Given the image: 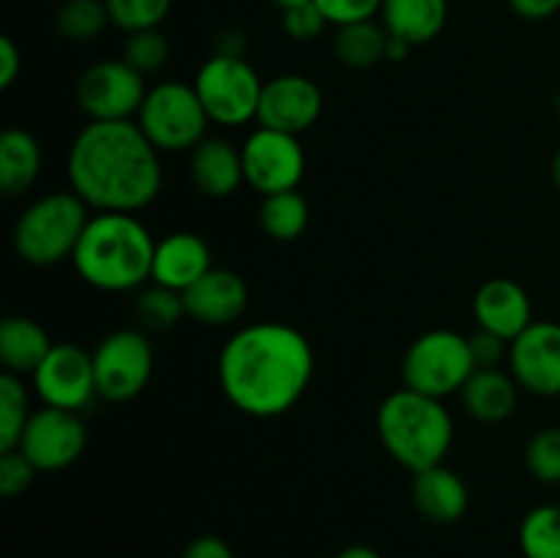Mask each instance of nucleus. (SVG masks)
<instances>
[{
  "mask_svg": "<svg viewBox=\"0 0 560 558\" xmlns=\"http://www.w3.org/2000/svg\"><path fill=\"white\" fill-rule=\"evenodd\" d=\"M468 342L476 361V370H498L501 361L509 359V348H512V342H506L498 334L485 332V328H479L474 337H468Z\"/></svg>",
  "mask_w": 560,
  "mask_h": 558,
  "instance_id": "37",
  "label": "nucleus"
},
{
  "mask_svg": "<svg viewBox=\"0 0 560 558\" xmlns=\"http://www.w3.org/2000/svg\"><path fill=\"white\" fill-rule=\"evenodd\" d=\"M315 5L326 14L328 25L345 27L381 14L383 0H315Z\"/></svg>",
  "mask_w": 560,
  "mask_h": 558,
  "instance_id": "35",
  "label": "nucleus"
},
{
  "mask_svg": "<svg viewBox=\"0 0 560 558\" xmlns=\"http://www.w3.org/2000/svg\"><path fill=\"white\" fill-rule=\"evenodd\" d=\"M377 432L392 460L410 474L443 465L454 443V419L443 399L397 388L377 408Z\"/></svg>",
  "mask_w": 560,
  "mask_h": 558,
  "instance_id": "4",
  "label": "nucleus"
},
{
  "mask_svg": "<svg viewBox=\"0 0 560 558\" xmlns=\"http://www.w3.org/2000/svg\"><path fill=\"white\" fill-rule=\"evenodd\" d=\"M36 476V465L14 449V452H0V496L16 498L33 485Z\"/></svg>",
  "mask_w": 560,
  "mask_h": 558,
  "instance_id": "34",
  "label": "nucleus"
},
{
  "mask_svg": "<svg viewBox=\"0 0 560 558\" xmlns=\"http://www.w3.org/2000/svg\"><path fill=\"white\" fill-rule=\"evenodd\" d=\"M22 71V53L14 38H0V88H11Z\"/></svg>",
  "mask_w": 560,
  "mask_h": 558,
  "instance_id": "38",
  "label": "nucleus"
},
{
  "mask_svg": "<svg viewBox=\"0 0 560 558\" xmlns=\"http://www.w3.org/2000/svg\"><path fill=\"white\" fill-rule=\"evenodd\" d=\"M509 367L520 388L536 397L560 394V323L534 321L509 348Z\"/></svg>",
  "mask_w": 560,
  "mask_h": 558,
  "instance_id": "14",
  "label": "nucleus"
},
{
  "mask_svg": "<svg viewBox=\"0 0 560 558\" xmlns=\"http://www.w3.org/2000/svg\"><path fill=\"white\" fill-rule=\"evenodd\" d=\"M208 124L211 118L189 82H159L148 88L137 113V126L159 153H191L206 140Z\"/></svg>",
  "mask_w": 560,
  "mask_h": 558,
  "instance_id": "6",
  "label": "nucleus"
},
{
  "mask_svg": "<svg viewBox=\"0 0 560 558\" xmlns=\"http://www.w3.org/2000/svg\"><path fill=\"white\" fill-rule=\"evenodd\" d=\"M323 113V93L304 74H279L262 85L257 124L284 135H304Z\"/></svg>",
  "mask_w": 560,
  "mask_h": 558,
  "instance_id": "15",
  "label": "nucleus"
},
{
  "mask_svg": "<svg viewBox=\"0 0 560 558\" xmlns=\"http://www.w3.org/2000/svg\"><path fill=\"white\" fill-rule=\"evenodd\" d=\"M91 208L74 191H49L22 211L14 224V252L38 268L71 260Z\"/></svg>",
  "mask_w": 560,
  "mask_h": 558,
  "instance_id": "5",
  "label": "nucleus"
},
{
  "mask_svg": "<svg viewBox=\"0 0 560 558\" xmlns=\"http://www.w3.org/2000/svg\"><path fill=\"white\" fill-rule=\"evenodd\" d=\"M520 550L525 558H560V507H536L520 523Z\"/></svg>",
  "mask_w": 560,
  "mask_h": 558,
  "instance_id": "29",
  "label": "nucleus"
},
{
  "mask_svg": "<svg viewBox=\"0 0 560 558\" xmlns=\"http://www.w3.org/2000/svg\"><path fill=\"white\" fill-rule=\"evenodd\" d=\"M213 55H224V58H246V36L233 27H224L213 36Z\"/></svg>",
  "mask_w": 560,
  "mask_h": 558,
  "instance_id": "41",
  "label": "nucleus"
},
{
  "mask_svg": "<svg viewBox=\"0 0 560 558\" xmlns=\"http://www.w3.org/2000/svg\"><path fill=\"white\" fill-rule=\"evenodd\" d=\"M315 375V353L299 328L266 321L238 328L219 353V386L233 408L255 419L293 410Z\"/></svg>",
  "mask_w": 560,
  "mask_h": 558,
  "instance_id": "1",
  "label": "nucleus"
},
{
  "mask_svg": "<svg viewBox=\"0 0 560 558\" xmlns=\"http://www.w3.org/2000/svg\"><path fill=\"white\" fill-rule=\"evenodd\" d=\"M282 25L284 33L295 42H315V38L323 36V31L328 27L326 14L317 9L315 3L299 5V9L282 11Z\"/></svg>",
  "mask_w": 560,
  "mask_h": 558,
  "instance_id": "36",
  "label": "nucleus"
},
{
  "mask_svg": "<svg viewBox=\"0 0 560 558\" xmlns=\"http://www.w3.org/2000/svg\"><path fill=\"white\" fill-rule=\"evenodd\" d=\"M279 11H290V9H299V5L306 3H315V0H271Z\"/></svg>",
  "mask_w": 560,
  "mask_h": 558,
  "instance_id": "44",
  "label": "nucleus"
},
{
  "mask_svg": "<svg viewBox=\"0 0 560 558\" xmlns=\"http://www.w3.org/2000/svg\"><path fill=\"white\" fill-rule=\"evenodd\" d=\"M459 394H463L468 416L485 425H498V421H506L517 408L520 383L503 370H476Z\"/></svg>",
  "mask_w": 560,
  "mask_h": 558,
  "instance_id": "22",
  "label": "nucleus"
},
{
  "mask_svg": "<svg viewBox=\"0 0 560 558\" xmlns=\"http://www.w3.org/2000/svg\"><path fill=\"white\" fill-rule=\"evenodd\" d=\"M446 20L448 0H383L381 5V25L388 36L402 38L410 47L441 36Z\"/></svg>",
  "mask_w": 560,
  "mask_h": 558,
  "instance_id": "21",
  "label": "nucleus"
},
{
  "mask_svg": "<svg viewBox=\"0 0 560 558\" xmlns=\"http://www.w3.org/2000/svg\"><path fill=\"white\" fill-rule=\"evenodd\" d=\"M556 109H558V118H560V91H558V98H556Z\"/></svg>",
  "mask_w": 560,
  "mask_h": 558,
  "instance_id": "46",
  "label": "nucleus"
},
{
  "mask_svg": "<svg viewBox=\"0 0 560 558\" xmlns=\"http://www.w3.org/2000/svg\"><path fill=\"white\" fill-rule=\"evenodd\" d=\"M468 485L446 465L413 474V503L432 523H457L468 512Z\"/></svg>",
  "mask_w": 560,
  "mask_h": 558,
  "instance_id": "20",
  "label": "nucleus"
},
{
  "mask_svg": "<svg viewBox=\"0 0 560 558\" xmlns=\"http://www.w3.org/2000/svg\"><path fill=\"white\" fill-rule=\"evenodd\" d=\"M241 156H244L246 184L262 197L293 191L304 181L306 153L295 135L260 126L244 140Z\"/></svg>",
  "mask_w": 560,
  "mask_h": 558,
  "instance_id": "11",
  "label": "nucleus"
},
{
  "mask_svg": "<svg viewBox=\"0 0 560 558\" xmlns=\"http://www.w3.org/2000/svg\"><path fill=\"white\" fill-rule=\"evenodd\" d=\"M31 383L36 397L49 408L80 414L93 403V397H98L93 353L77 342H55L47 359L31 375Z\"/></svg>",
  "mask_w": 560,
  "mask_h": 558,
  "instance_id": "12",
  "label": "nucleus"
},
{
  "mask_svg": "<svg viewBox=\"0 0 560 558\" xmlns=\"http://www.w3.org/2000/svg\"><path fill=\"white\" fill-rule=\"evenodd\" d=\"M191 85H195L211 124L233 129V126H244L249 120H257L262 85L266 82L260 80L255 66L246 58L211 55L200 66Z\"/></svg>",
  "mask_w": 560,
  "mask_h": 558,
  "instance_id": "8",
  "label": "nucleus"
},
{
  "mask_svg": "<svg viewBox=\"0 0 560 558\" xmlns=\"http://www.w3.org/2000/svg\"><path fill=\"white\" fill-rule=\"evenodd\" d=\"M552 181H556V189H558V195H560V148H558L556 159H552Z\"/></svg>",
  "mask_w": 560,
  "mask_h": 558,
  "instance_id": "45",
  "label": "nucleus"
},
{
  "mask_svg": "<svg viewBox=\"0 0 560 558\" xmlns=\"http://www.w3.org/2000/svg\"><path fill=\"white\" fill-rule=\"evenodd\" d=\"M96 392L109 403H129L153 375V345L142 328H118L93 348Z\"/></svg>",
  "mask_w": 560,
  "mask_h": 558,
  "instance_id": "9",
  "label": "nucleus"
},
{
  "mask_svg": "<svg viewBox=\"0 0 560 558\" xmlns=\"http://www.w3.org/2000/svg\"><path fill=\"white\" fill-rule=\"evenodd\" d=\"M337 558H383V556L377 550H372L370 545H350L345 547Z\"/></svg>",
  "mask_w": 560,
  "mask_h": 558,
  "instance_id": "43",
  "label": "nucleus"
},
{
  "mask_svg": "<svg viewBox=\"0 0 560 558\" xmlns=\"http://www.w3.org/2000/svg\"><path fill=\"white\" fill-rule=\"evenodd\" d=\"M184 315V293H175V290L162 288V284L142 288L140 295L135 299V317L142 332H167Z\"/></svg>",
  "mask_w": 560,
  "mask_h": 558,
  "instance_id": "30",
  "label": "nucleus"
},
{
  "mask_svg": "<svg viewBox=\"0 0 560 558\" xmlns=\"http://www.w3.org/2000/svg\"><path fill=\"white\" fill-rule=\"evenodd\" d=\"M525 465L545 485L560 481V427H545L530 438L525 449Z\"/></svg>",
  "mask_w": 560,
  "mask_h": 558,
  "instance_id": "33",
  "label": "nucleus"
},
{
  "mask_svg": "<svg viewBox=\"0 0 560 558\" xmlns=\"http://www.w3.org/2000/svg\"><path fill=\"white\" fill-rule=\"evenodd\" d=\"M120 58H124L131 69L140 71L142 77L153 74V71H162L164 63H167L170 42L164 38V33L159 31V27L126 33L124 55H120Z\"/></svg>",
  "mask_w": 560,
  "mask_h": 558,
  "instance_id": "32",
  "label": "nucleus"
},
{
  "mask_svg": "<svg viewBox=\"0 0 560 558\" xmlns=\"http://www.w3.org/2000/svg\"><path fill=\"white\" fill-rule=\"evenodd\" d=\"M386 27L377 25L375 20L337 27V36H334V55L348 69H372L386 60Z\"/></svg>",
  "mask_w": 560,
  "mask_h": 558,
  "instance_id": "25",
  "label": "nucleus"
},
{
  "mask_svg": "<svg viewBox=\"0 0 560 558\" xmlns=\"http://www.w3.org/2000/svg\"><path fill=\"white\" fill-rule=\"evenodd\" d=\"M184 558H235L233 550L224 539L219 536H197L189 542V547L184 550Z\"/></svg>",
  "mask_w": 560,
  "mask_h": 558,
  "instance_id": "39",
  "label": "nucleus"
},
{
  "mask_svg": "<svg viewBox=\"0 0 560 558\" xmlns=\"http://www.w3.org/2000/svg\"><path fill=\"white\" fill-rule=\"evenodd\" d=\"M189 175L191 184L213 200L235 195L244 178V156L241 148H235L222 137H206L195 151L189 153Z\"/></svg>",
  "mask_w": 560,
  "mask_h": 558,
  "instance_id": "19",
  "label": "nucleus"
},
{
  "mask_svg": "<svg viewBox=\"0 0 560 558\" xmlns=\"http://www.w3.org/2000/svg\"><path fill=\"white\" fill-rule=\"evenodd\" d=\"M104 3L113 25L124 33L159 27L173 9V0H104Z\"/></svg>",
  "mask_w": 560,
  "mask_h": 558,
  "instance_id": "31",
  "label": "nucleus"
},
{
  "mask_svg": "<svg viewBox=\"0 0 560 558\" xmlns=\"http://www.w3.org/2000/svg\"><path fill=\"white\" fill-rule=\"evenodd\" d=\"M186 315L202 326H230L249 306V288L241 274L230 268H211L184 293Z\"/></svg>",
  "mask_w": 560,
  "mask_h": 558,
  "instance_id": "16",
  "label": "nucleus"
},
{
  "mask_svg": "<svg viewBox=\"0 0 560 558\" xmlns=\"http://www.w3.org/2000/svg\"><path fill=\"white\" fill-rule=\"evenodd\" d=\"M42 173V146L25 129H5L0 135V189L9 197H20L36 184Z\"/></svg>",
  "mask_w": 560,
  "mask_h": 558,
  "instance_id": "24",
  "label": "nucleus"
},
{
  "mask_svg": "<svg viewBox=\"0 0 560 558\" xmlns=\"http://www.w3.org/2000/svg\"><path fill=\"white\" fill-rule=\"evenodd\" d=\"M52 339L42 323L25 315H11L0 323V361L11 375H33L52 350Z\"/></svg>",
  "mask_w": 560,
  "mask_h": 558,
  "instance_id": "23",
  "label": "nucleus"
},
{
  "mask_svg": "<svg viewBox=\"0 0 560 558\" xmlns=\"http://www.w3.org/2000/svg\"><path fill=\"white\" fill-rule=\"evenodd\" d=\"M88 446V427L77 410L49 408L42 405L33 410L25 432H22L20 452L36 465V470L52 474L74 465Z\"/></svg>",
  "mask_w": 560,
  "mask_h": 558,
  "instance_id": "13",
  "label": "nucleus"
},
{
  "mask_svg": "<svg viewBox=\"0 0 560 558\" xmlns=\"http://www.w3.org/2000/svg\"><path fill=\"white\" fill-rule=\"evenodd\" d=\"M74 195L93 211L137 213L162 191V162L137 120H88L66 159Z\"/></svg>",
  "mask_w": 560,
  "mask_h": 558,
  "instance_id": "2",
  "label": "nucleus"
},
{
  "mask_svg": "<svg viewBox=\"0 0 560 558\" xmlns=\"http://www.w3.org/2000/svg\"><path fill=\"white\" fill-rule=\"evenodd\" d=\"M257 217L268 239L295 241L310 224V202L299 189L279 191V195L262 197Z\"/></svg>",
  "mask_w": 560,
  "mask_h": 558,
  "instance_id": "26",
  "label": "nucleus"
},
{
  "mask_svg": "<svg viewBox=\"0 0 560 558\" xmlns=\"http://www.w3.org/2000/svg\"><path fill=\"white\" fill-rule=\"evenodd\" d=\"M31 399L20 375H0V452H14L31 421Z\"/></svg>",
  "mask_w": 560,
  "mask_h": 558,
  "instance_id": "27",
  "label": "nucleus"
},
{
  "mask_svg": "<svg viewBox=\"0 0 560 558\" xmlns=\"http://www.w3.org/2000/svg\"><path fill=\"white\" fill-rule=\"evenodd\" d=\"M512 11L528 22L550 20L560 11V0H509Z\"/></svg>",
  "mask_w": 560,
  "mask_h": 558,
  "instance_id": "40",
  "label": "nucleus"
},
{
  "mask_svg": "<svg viewBox=\"0 0 560 558\" xmlns=\"http://www.w3.org/2000/svg\"><path fill=\"white\" fill-rule=\"evenodd\" d=\"M109 22L113 20L104 0H63L55 14V27L60 36L77 44L98 38Z\"/></svg>",
  "mask_w": 560,
  "mask_h": 558,
  "instance_id": "28",
  "label": "nucleus"
},
{
  "mask_svg": "<svg viewBox=\"0 0 560 558\" xmlns=\"http://www.w3.org/2000/svg\"><path fill=\"white\" fill-rule=\"evenodd\" d=\"M153 241L137 213L96 211L88 219L71 263L77 277L102 293H135L151 282Z\"/></svg>",
  "mask_w": 560,
  "mask_h": 558,
  "instance_id": "3",
  "label": "nucleus"
},
{
  "mask_svg": "<svg viewBox=\"0 0 560 558\" xmlns=\"http://www.w3.org/2000/svg\"><path fill=\"white\" fill-rule=\"evenodd\" d=\"M211 268V249H208L206 239L189 233V230H178V233H170L156 241L151 282L175 290V293H186Z\"/></svg>",
  "mask_w": 560,
  "mask_h": 558,
  "instance_id": "18",
  "label": "nucleus"
},
{
  "mask_svg": "<svg viewBox=\"0 0 560 558\" xmlns=\"http://www.w3.org/2000/svg\"><path fill=\"white\" fill-rule=\"evenodd\" d=\"M476 372L468 337L452 328H435L410 342L402 361V381L413 392L446 399L463 392Z\"/></svg>",
  "mask_w": 560,
  "mask_h": 558,
  "instance_id": "7",
  "label": "nucleus"
},
{
  "mask_svg": "<svg viewBox=\"0 0 560 558\" xmlns=\"http://www.w3.org/2000/svg\"><path fill=\"white\" fill-rule=\"evenodd\" d=\"M410 44L402 42V38H394L388 36V47H386V60H394V63H399V60H405L410 55Z\"/></svg>",
  "mask_w": 560,
  "mask_h": 558,
  "instance_id": "42",
  "label": "nucleus"
},
{
  "mask_svg": "<svg viewBox=\"0 0 560 558\" xmlns=\"http://www.w3.org/2000/svg\"><path fill=\"white\" fill-rule=\"evenodd\" d=\"M145 77L124 58L98 60L77 80V104L88 120H131L145 102Z\"/></svg>",
  "mask_w": 560,
  "mask_h": 558,
  "instance_id": "10",
  "label": "nucleus"
},
{
  "mask_svg": "<svg viewBox=\"0 0 560 558\" xmlns=\"http://www.w3.org/2000/svg\"><path fill=\"white\" fill-rule=\"evenodd\" d=\"M474 317L479 328L514 342L534 323V306L525 288L514 279H487L474 295Z\"/></svg>",
  "mask_w": 560,
  "mask_h": 558,
  "instance_id": "17",
  "label": "nucleus"
}]
</instances>
